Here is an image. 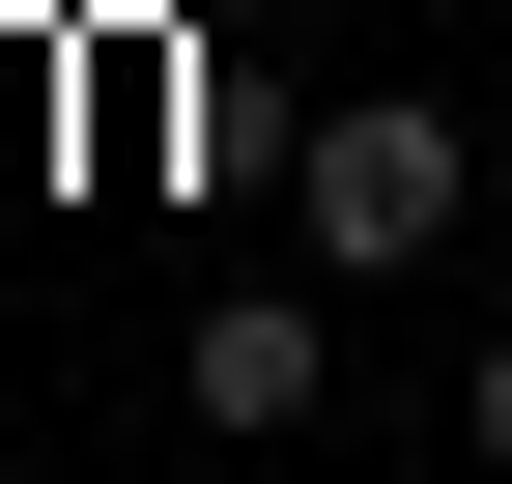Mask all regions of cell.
Listing matches in <instances>:
<instances>
[{
  "instance_id": "1",
  "label": "cell",
  "mask_w": 512,
  "mask_h": 484,
  "mask_svg": "<svg viewBox=\"0 0 512 484\" xmlns=\"http://www.w3.org/2000/svg\"><path fill=\"white\" fill-rule=\"evenodd\" d=\"M285 200H313V257H342V285H399V257H456L484 143H456V114H399V86H342V114L285 143Z\"/></svg>"
},
{
  "instance_id": "2",
  "label": "cell",
  "mask_w": 512,
  "mask_h": 484,
  "mask_svg": "<svg viewBox=\"0 0 512 484\" xmlns=\"http://www.w3.org/2000/svg\"><path fill=\"white\" fill-rule=\"evenodd\" d=\"M171 399H200L228 456H285L313 399H342V314H200V342H171Z\"/></svg>"
},
{
  "instance_id": "3",
  "label": "cell",
  "mask_w": 512,
  "mask_h": 484,
  "mask_svg": "<svg viewBox=\"0 0 512 484\" xmlns=\"http://www.w3.org/2000/svg\"><path fill=\"white\" fill-rule=\"evenodd\" d=\"M456 428H484V456H512V342H484V371H456Z\"/></svg>"
}]
</instances>
